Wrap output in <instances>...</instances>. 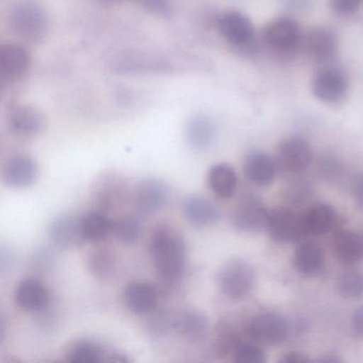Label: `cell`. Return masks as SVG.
I'll use <instances>...</instances> for the list:
<instances>
[{
	"instance_id": "obj_42",
	"label": "cell",
	"mask_w": 363,
	"mask_h": 363,
	"mask_svg": "<svg viewBox=\"0 0 363 363\" xmlns=\"http://www.w3.org/2000/svg\"><path fill=\"white\" fill-rule=\"evenodd\" d=\"M320 361H323V362H329V363H337V362H342L341 359L337 358V357L331 356L329 357H325V358L320 359Z\"/></svg>"
},
{
	"instance_id": "obj_6",
	"label": "cell",
	"mask_w": 363,
	"mask_h": 363,
	"mask_svg": "<svg viewBox=\"0 0 363 363\" xmlns=\"http://www.w3.org/2000/svg\"><path fill=\"white\" fill-rule=\"evenodd\" d=\"M267 230L269 237L277 243L301 241L307 237L301 213H296L286 207L269 210Z\"/></svg>"
},
{
	"instance_id": "obj_7",
	"label": "cell",
	"mask_w": 363,
	"mask_h": 363,
	"mask_svg": "<svg viewBox=\"0 0 363 363\" xmlns=\"http://www.w3.org/2000/svg\"><path fill=\"white\" fill-rule=\"evenodd\" d=\"M269 210L258 196L246 195L238 203L233 212V225L244 233L267 230Z\"/></svg>"
},
{
	"instance_id": "obj_21",
	"label": "cell",
	"mask_w": 363,
	"mask_h": 363,
	"mask_svg": "<svg viewBox=\"0 0 363 363\" xmlns=\"http://www.w3.org/2000/svg\"><path fill=\"white\" fill-rule=\"evenodd\" d=\"M305 50L308 57L314 62H329L337 54V38L330 29L316 27L308 33Z\"/></svg>"
},
{
	"instance_id": "obj_30",
	"label": "cell",
	"mask_w": 363,
	"mask_h": 363,
	"mask_svg": "<svg viewBox=\"0 0 363 363\" xmlns=\"http://www.w3.org/2000/svg\"><path fill=\"white\" fill-rule=\"evenodd\" d=\"M82 227L86 241L99 243L113 233L114 222L108 213L96 209L82 216Z\"/></svg>"
},
{
	"instance_id": "obj_8",
	"label": "cell",
	"mask_w": 363,
	"mask_h": 363,
	"mask_svg": "<svg viewBox=\"0 0 363 363\" xmlns=\"http://www.w3.org/2000/svg\"><path fill=\"white\" fill-rule=\"evenodd\" d=\"M263 40L274 52L290 54L301 44V28L292 18H280L267 25Z\"/></svg>"
},
{
	"instance_id": "obj_26",
	"label": "cell",
	"mask_w": 363,
	"mask_h": 363,
	"mask_svg": "<svg viewBox=\"0 0 363 363\" xmlns=\"http://www.w3.org/2000/svg\"><path fill=\"white\" fill-rule=\"evenodd\" d=\"M216 137V127L209 116L197 114L189 120L186 139L189 146L196 152L207 150Z\"/></svg>"
},
{
	"instance_id": "obj_14",
	"label": "cell",
	"mask_w": 363,
	"mask_h": 363,
	"mask_svg": "<svg viewBox=\"0 0 363 363\" xmlns=\"http://www.w3.org/2000/svg\"><path fill=\"white\" fill-rule=\"evenodd\" d=\"M14 301L25 311L43 312L50 306L52 295L43 281L38 278L28 277L16 284Z\"/></svg>"
},
{
	"instance_id": "obj_5",
	"label": "cell",
	"mask_w": 363,
	"mask_h": 363,
	"mask_svg": "<svg viewBox=\"0 0 363 363\" xmlns=\"http://www.w3.org/2000/svg\"><path fill=\"white\" fill-rule=\"evenodd\" d=\"M245 331L255 343L278 345L286 341L290 328L288 322L279 314L263 312L248 322Z\"/></svg>"
},
{
	"instance_id": "obj_41",
	"label": "cell",
	"mask_w": 363,
	"mask_h": 363,
	"mask_svg": "<svg viewBox=\"0 0 363 363\" xmlns=\"http://www.w3.org/2000/svg\"><path fill=\"white\" fill-rule=\"evenodd\" d=\"M286 8L295 11H303L311 7L313 0H281Z\"/></svg>"
},
{
	"instance_id": "obj_2",
	"label": "cell",
	"mask_w": 363,
	"mask_h": 363,
	"mask_svg": "<svg viewBox=\"0 0 363 363\" xmlns=\"http://www.w3.org/2000/svg\"><path fill=\"white\" fill-rule=\"evenodd\" d=\"M130 196L128 182L116 171L101 172L91 184V199L96 209L109 213L122 208Z\"/></svg>"
},
{
	"instance_id": "obj_24",
	"label": "cell",
	"mask_w": 363,
	"mask_h": 363,
	"mask_svg": "<svg viewBox=\"0 0 363 363\" xmlns=\"http://www.w3.org/2000/svg\"><path fill=\"white\" fill-rule=\"evenodd\" d=\"M303 228L307 235H323L335 228L337 214L333 206L326 203H314L301 213Z\"/></svg>"
},
{
	"instance_id": "obj_25",
	"label": "cell",
	"mask_w": 363,
	"mask_h": 363,
	"mask_svg": "<svg viewBox=\"0 0 363 363\" xmlns=\"http://www.w3.org/2000/svg\"><path fill=\"white\" fill-rule=\"evenodd\" d=\"M275 160L267 152H252L247 155L244 162V173L252 184L267 186L273 184L276 177Z\"/></svg>"
},
{
	"instance_id": "obj_4",
	"label": "cell",
	"mask_w": 363,
	"mask_h": 363,
	"mask_svg": "<svg viewBox=\"0 0 363 363\" xmlns=\"http://www.w3.org/2000/svg\"><path fill=\"white\" fill-rule=\"evenodd\" d=\"M12 30L25 41H40L45 35L48 27L46 12L41 6L31 1L20 4L10 18Z\"/></svg>"
},
{
	"instance_id": "obj_3",
	"label": "cell",
	"mask_w": 363,
	"mask_h": 363,
	"mask_svg": "<svg viewBox=\"0 0 363 363\" xmlns=\"http://www.w3.org/2000/svg\"><path fill=\"white\" fill-rule=\"evenodd\" d=\"M218 286L220 292L230 299L244 298L255 286L256 275L250 263L242 258H233L223 263L218 269Z\"/></svg>"
},
{
	"instance_id": "obj_31",
	"label": "cell",
	"mask_w": 363,
	"mask_h": 363,
	"mask_svg": "<svg viewBox=\"0 0 363 363\" xmlns=\"http://www.w3.org/2000/svg\"><path fill=\"white\" fill-rule=\"evenodd\" d=\"M113 233L118 241L124 244H133L142 233V222L135 214H126L114 222Z\"/></svg>"
},
{
	"instance_id": "obj_37",
	"label": "cell",
	"mask_w": 363,
	"mask_h": 363,
	"mask_svg": "<svg viewBox=\"0 0 363 363\" xmlns=\"http://www.w3.org/2000/svg\"><path fill=\"white\" fill-rule=\"evenodd\" d=\"M330 8L339 16H352L360 8L361 0H329Z\"/></svg>"
},
{
	"instance_id": "obj_35",
	"label": "cell",
	"mask_w": 363,
	"mask_h": 363,
	"mask_svg": "<svg viewBox=\"0 0 363 363\" xmlns=\"http://www.w3.org/2000/svg\"><path fill=\"white\" fill-rule=\"evenodd\" d=\"M318 174L326 182H337L344 174V165L337 157L326 155L318 160Z\"/></svg>"
},
{
	"instance_id": "obj_27",
	"label": "cell",
	"mask_w": 363,
	"mask_h": 363,
	"mask_svg": "<svg viewBox=\"0 0 363 363\" xmlns=\"http://www.w3.org/2000/svg\"><path fill=\"white\" fill-rule=\"evenodd\" d=\"M207 184L216 196L223 199H230L237 191V173L228 163H218L210 167Z\"/></svg>"
},
{
	"instance_id": "obj_39",
	"label": "cell",
	"mask_w": 363,
	"mask_h": 363,
	"mask_svg": "<svg viewBox=\"0 0 363 363\" xmlns=\"http://www.w3.org/2000/svg\"><path fill=\"white\" fill-rule=\"evenodd\" d=\"M279 361L282 363H305L311 361V358L303 352H288L284 354Z\"/></svg>"
},
{
	"instance_id": "obj_22",
	"label": "cell",
	"mask_w": 363,
	"mask_h": 363,
	"mask_svg": "<svg viewBox=\"0 0 363 363\" xmlns=\"http://www.w3.org/2000/svg\"><path fill=\"white\" fill-rule=\"evenodd\" d=\"M118 264L120 260L116 250L107 245L94 246L86 256V269L93 277L104 281L116 277Z\"/></svg>"
},
{
	"instance_id": "obj_11",
	"label": "cell",
	"mask_w": 363,
	"mask_h": 363,
	"mask_svg": "<svg viewBox=\"0 0 363 363\" xmlns=\"http://www.w3.org/2000/svg\"><path fill=\"white\" fill-rule=\"evenodd\" d=\"M348 90L345 74L337 67H325L314 76L312 91L318 101L327 104L339 103Z\"/></svg>"
},
{
	"instance_id": "obj_28",
	"label": "cell",
	"mask_w": 363,
	"mask_h": 363,
	"mask_svg": "<svg viewBox=\"0 0 363 363\" xmlns=\"http://www.w3.org/2000/svg\"><path fill=\"white\" fill-rule=\"evenodd\" d=\"M293 264L296 271L303 275H315L324 267V250L313 242H301L295 250Z\"/></svg>"
},
{
	"instance_id": "obj_13",
	"label": "cell",
	"mask_w": 363,
	"mask_h": 363,
	"mask_svg": "<svg viewBox=\"0 0 363 363\" xmlns=\"http://www.w3.org/2000/svg\"><path fill=\"white\" fill-rule=\"evenodd\" d=\"M313 152L307 140L292 137L284 140L278 146V161L286 171L299 174L311 164Z\"/></svg>"
},
{
	"instance_id": "obj_18",
	"label": "cell",
	"mask_w": 363,
	"mask_h": 363,
	"mask_svg": "<svg viewBox=\"0 0 363 363\" xmlns=\"http://www.w3.org/2000/svg\"><path fill=\"white\" fill-rule=\"evenodd\" d=\"M207 314L201 310L186 309L174 316V331L189 343H199L209 331Z\"/></svg>"
},
{
	"instance_id": "obj_23",
	"label": "cell",
	"mask_w": 363,
	"mask_h": 363,
	"mask_svg": "<svg viewBox=\"0 0 363 363\" xmlns=\"http://www.w3.org/2000/svg\"><path fill=\"white\" fill-rule=\"evenodd\" d=\"M333 250L341 264L352 267L362 260L363 242L352 231L337 229L333 238Z\"/></svg>"
},
{
	"instance_id": "obj_9",
	"label": "cell",
	"mask_w": 363,
	"mask_h": 363,
	"mask_svg": "<svg viewBox=\"0 0 363 363\" xmlns=\"http://www.w3.org/2000/svg\"><path fill=\"white\" fill-rule=\"evenodd\" d=\"M169 199V188L158 178L141 180L133 193L135 209L142 214H152L160 211Z\"/></svg>"
},
{
	"instance_id": "obj_36",
	"label": "cell",
	"mask_w": 363,
	"mask_h": 363,
	"mask_svg": "<svg viewBox=\"0 0 363 363\" xmlns=\"http://www.w3.org/2000/svg\"><path fill=\"white\" fill-rule=\"evenodd\" d=\"M147 11L158 16L169 18L174 11L173 0H140Z\"/></svg>"
},
{
	"instance_id": "obj_15",
	"label": "cell",
	"mask_w": 363,
	"mask_h": 363,
	"mask_svg": "<svg viewBox=\"0 0 363 363\" xmlns=\"http://www.w3.org/2000/svg\"><path fill=\"white\" fill-rule=\"evenodd\" d=\"M218 29L220 35L235 48H246L254 44V25L241 12H225L218 18Z\"/></svg>"
},
{
	"instance_id": "obj_33",
	"label": "cell",
	"mask_w": 363,
	"mask_h": 363,
	"mask_svg": "<svg viewBox=\"0 0 363 363\" xmlns=\"http://www.w3.org/2000/svg\"><path fill=\"white\" fill-rule=\"evenodd\" d=\"M233 359L238 363H264L267 356L257 344L241 341L233 350Z\"/></svg>"
},
{
	"instance_id": "obj_38",
	"label": "cell",
	"mask_w": 363,
	"mask_h": 363,
	"mask_svg": "<svg viewBox=\"0 0 363 363\" xmlns=\"http://www.w3.org/2000/svg\"><path fill=\"white\" fill-rule=\"evenodd\" d=\"M352 194L357 205L363 208V172L354 178L352 184Z\"/></svg>"
},
{
	"instance_id": "obj_34",
	"label": "cell",
	"mask_w": 363,
	"mask_h": 363,
	"mask_svg": "<svg viewBox=\"0 0 363 363\" xmlns=\"http://www.w3.org/2000/svg\"><path fill=\"white\" fill-rule=\"evenodd\" d=\"M313 184L306 179L293 182L286 191V199L293 206H299L309 201L313 195Z\"/></svg>"
},
{
	"instance_id": "obj_20",
	"label": "cell",
	"mask_w": 363,
	"mask_h": 363,
	"mask_svg": "<svg viewBox=\"0 0 363 363\" xmlns=\"http://www.w3.org/2000/svg\"><path fill=\"white\" fill-rule=\"evenodd\" d=\"M10 130L20 138L29 139L39 135L46 126L45 118L41 112L28 106H21L12 110L8 118Z\"/></svg>"
},
{
	"instance_id": "obj_10",
	"label": "cell",
	"mask_w": 363,
	"mask_h": 363,
	"mask_svg": "<svg viewBox=\"0 0 363 363\" xmlns=\"http://www.w3.org/2000/svg\"><path fill=\"white\" fill-rule=\"evenodd\" d=\"M39 167L33 157L25 154L13 155L3 164L1 178L8 188L26 189L37 182Z\"/></svg>"
},
{
	"instance_id": "obj_29",
	"label": "cell",
	"mask_w": 363,
	"mask_h": 363,
	"mask_svg": "<svg viewBox=\"0 0 363 363\" xmlns=\"http://www.w3.org/2000/svg\"><path fill=\"white\" fill-rule=\"evenodd\" d=\"M118 352H108L101 344L91 340L75 342L67 352V360L74 363H94L116 361Z\"/></svg>"
},
{
	"instance_id": "obj_40",
	"label": "cell",
	"mask_w": 363,
	"mask_h": 363,
	"mask_svg": "<svg viewBox=\"0 0 363 363\" xmlns=\"http://www.w3.org/2000/svg\"><path fill=\"white\" fill-rule=\"evenodd\" d=\"M352 327L354 333L363 340V306L359 307L352 314Z\"/></svg>"
},
{
	"instance_id": "obj_1",
	"label": "cell",
	"mask_w": 363,
	"mask_h": 363,
	"mask_svg": "<svg viewBox=\"0 0 363 363\" xmlns=\"http://www.w3.org/2000/svg\"><path fill=\"white\" fill-rule=\"evenodd\" d=\"M148 252L163 284L174 286L182 279L186 265V243L175 226L165 222L157 224L150 233Z\"/></svg>"
},
{
	"instance_id": "obj_32",
	"label": "cell",
	"mask_w": 363,
	"mask_h": 363,
	"mask_svg": "<svg viewBox=\"0 0 363 363\" xmlns=\"http://www.w3.org/2000/svg\"><path fill=\"white\" fill-rule=\"evenodd\" d=\"M337 290L340 296L348 301H356L363 296L362 272L347 271L340 275L337 282Z\"/></svg>"
},
{
	"instance_id": "obj_17",
	"label": "cell",
	"mask_w": 363,
	"mask_h": 363,
	"mask_svg": "<svg viewBox=\"0 0 363 363\" xmlns=\"http://www.w3.org/2000/svg\"><path fill=\"white\" fill-rule=\"evenodd\" d=\"M123 299L129 311L137 315H147L156 311L159 303V293L148 282L133 281L125 288Z\"/></svg>"
},
{
	"instance_id": "obj_12",
	"label": "cell",
	"mask_w": 363,
	"mask_h": 363,
	"mask_svg": "<svg viewBox=\"0 0 363 363\" xmlns=\"http://www.w3.org/2000/svg\"><path fill=\"white\" fill-rule=\"evenodd\" d=\"M82 218L73 213H62L55 218L48 229L50 241L62 250L82 245L86 241L82 235Z\"/></svg>"
},
{
	"instance_id": "obj_16",
	"label": "cell",
	"mask_w": 363,
	"mask_h": 363,
	"mask_svg": "<svg viewBox=\"0 0 363 363\" xmlns=\"http://www.w3.org/2000/svg\"><path fill=\"white\" fill-rule=\"evenodd\" d=\"M31 57L24 46L8 43L0 50V77L4 82L22 78L30 67Z\"/></svg>"
},
{
	"instance_id": "obj_19",
	"label": "cell",
	"mask_w": 363,
	"mask_h": 363,
	"mask_svg": "<svg viewBox=\"0 0 363 363\" xmlns=\"http://www.w3.org/2000/svg\"><path fill=\"white\" fill-rule=\"evenodd\" d=\"M182 211L186 220L199 228L214 226L220 220V211L218 206L201 195H190L186 197L182 205Z\"/></svg>"
}]
</instances>
